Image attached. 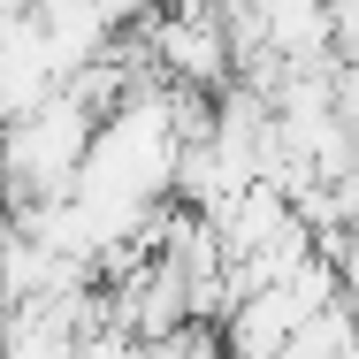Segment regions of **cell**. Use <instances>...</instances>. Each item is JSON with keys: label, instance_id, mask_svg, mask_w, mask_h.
I'll return each mask as SVG.
<instances>
[{"label": "cell", "instance_id": "1", "mask_svg": "<svg viewBox=\"0 0 359 359\" xmlns=\"http://www.w3.org/2000/svg\"><path fill=\"white\" fill-rule=\"evenodd\" d=\"M329 54L359 62V0H329Z\"/></svg>", "mask_w": 359, "mask_h": 359}]
</instances>
